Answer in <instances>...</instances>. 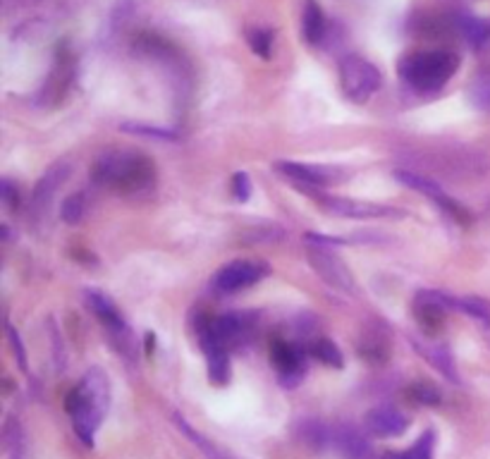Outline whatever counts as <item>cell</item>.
<instances>
[{"label": "cell", "mask_w": 490, "mask_h": 459, "mask_svg": "<svg viewBox=\"0 0 490 459\" xmlns=\"http://www.w3.org/2000/svg\"><path fill=\"white\" fill-rule=\"evenodd\" d=\"M333 443L347 454L349 459H371V445L357 428L345 426L338 428L333 433Z\"/></svg>", "instance_id": "obj_19"}, {"label": "cell", "mask_w": 490, "mask_h": 459, "mask_svg": "<svg viewBox=\"0 0 490 459\" xmlns=\"http://www.w3.org/2000/svg\"><path fill=\"white\" fill-rule=\"evenodd\" d=\"M457 29L472 48H478V51L490 48V19L474 17V15H459Z\"/></svg>", "instance_id": "obj_18"}, {"label": "cell", "mask_w": 490, "mask_h": 459, "mask_svg": "<svg viewBox=\"0 0 490 459\" xmlns=\"http://www.w3.org/2000/svg\"><path fill=\"white\" fill-rule=\"evenodd\" d=\"M0 196H3L5 206H10V208L19 206V192L13 187V183H10V180H3V183H0Z\"/></svg>", "instance_id": "obj_34"}, {"label": "cell", "mask_w": 490, "mask_h": 459, "mask_svg": "<svg viewBox=\"0 0 490 459\" xmlns=\"http://www.w3.org/2000/svg\"><path fill=\"white\" fill-rule=\"evenodd\" d=\"M392 175H395L397 183H402L404 187L414 189V192H419V194L428 196V199H431V202H433L435 206L443 208V211H445L447 215H453L454 221L462 223V225H469V223H472V215H469V211H466V208L462 206L459 202H454L453 196H447L438 183H433V180H428V177L422 175V172L395 171Z\"/></svg>", "instance_id": "obj_7"}, {"label": "cell", "mask_w": 490, "mask_h": 459, "mask_svg": "<svg viewBox=\"0 0 490 459\" xmlns=\"http://www.w3.org/2000/svg\"><path fill=\"white\" fill-rule=\"evenodd\" d=\"M268 271L271 268L258 261H246V258L230 261L214 276V289L218 295H235L239 289L256 285L261 277L268 276Z\"/></svg>", "instance_id": "obj_8"}, {"label": "cell", "mask_w": 490, "mask_h": 459, "mask_svg": "<svg viewBox=\"0 0 490 459\" xmlns=\"http://www.w3.org/2000/svg\"><path fill=\"white\" fill-rule=\"evenodd\" d=\"M412 400L423 404H440V392L435 391L433 385L426 383V381H419V383L412 385V391H409Z\"/></svg>", "instance_id": "obj_31"}, {"label": "cell", "mask_w": 490, "mask_h": 459, "mask_svg": "<svg viewBox=\"0 0 490 459\" xmlns=\"http://www.w3.org/2000/svg\"><path fill=\"white\" fill-rule=\"evenodd\" d=\"M84 297H87V304H89V308H91V314H94L96 318H99V321H101L103 326L115 335V347H118L120 352H125L127 357H130L127 347L132 345V335H130V330H127V323H125V318H122V314L118 311V307H115L106 295L94 292V289L84 292Z\"/></svg>", "instance_id": "obj_10"}, {"label": "cell", "mask_w": 490, "mask_h": 459, "mask_svg": "<svg viewBox=\"0 0 490 459\" xmlns=\"http://www.w3.org/2000/svg\"><path fill=\"white\" fill-rule=\"evenodd\" d=\"M7 450H10V459H25V438H22V428L17 423H7L5 428Z\"/></svg>", "instance_id": "obj_29"}, {"label": "cell", "mask_w": 490, "mask_h": 459, "mask_svg": "<svg viewBox=\"0 0 490 459\" xmlns=\"http://www.w3.org/2000/svg\"><path fill=\"white\" fill-rule=\"evenodd\" d=\"M84 211H87V202H84V194H72L68 196L60 206V215L63 221L69 225H77V223L84 218Z\"/></svg>", "instance_id": "obj_28"}, {"label": "cell", "mask_w": 490, "mask_h": 459, "mask_svg": "<svg viewBox=\"0 0 490 459\" xmlns=\"http://www.w3.org/2000/svg\"><path fill=\"white\" fill-rule=\"evenodd\" d=\"M433 445H435V435L433 431H426L422 438H416V443L404 453H388L381 459H431L433 457Z\"/></svg>", "instance_id": "obj_23"}, {"label": "cell", "mask_w": 490, "mask_h": 459, "mask_svg": "<svg viewBox=\"0 0 490 459\" xmlns=\"http://www.w3.org/2000/svg\"><path fill=\"white\" fill-rule=\"evenodd\" d=\"M383 326L369 328L364 338H361V342H359V354L369 359V361H373V364H381V361H385L390 357V335L388 328Z\"/></svg>", "instance_id": "obj_17"}, {"label": "cell", "mask_w": 490, "mask_h": 459, "mask_svg": "<svg viewBox=\"0 0 490 459\" xmlns=\"http://www.w3.org/2000/svg\"><path fill=\"white\" fill-rule=\"evenodd\" d=\"M69 163H56L53 168H48V171L44 172V177L38 180L36 187H34V196H32V203H34V214H44L46 208L51 206L53 202V194H56L57 189L63 187V183L69 177Z\"/></svg>", "instance_id": "obj_14"}, {"label": "cell", "mask_w": 490, "mask_h": 459, "mask_svg": "<svg viewBox=\"0 0 490 459\" xmlns=\"http://www.w3.org/2000/svg\"><path fill=\"white\" fill-rule=\"evenodd\" d=\"M307 258L323 283L330 285L338 292H345V295H357V283H354L352 271L347 268V264L338 254L330 252V246L318 245V242H308Z\"/></svg>", "instance_id": "obj_5"}, {"label": "cell", "mask_w": 490, "mask_h": 459, "mask_svg": "<svg viewBox=\"0 0 490 459\" xmlns=\"http://www.w3.org/2000/svg\"><path fill=\"white\" fill-rule=\"evenodd\" d=\"M302 34H304V41L311 46L321 44L323 41V34H326V17H323L321 7H318L316 0H304Z\"/></svg>", "instance_id": "obj_20"}, {"label": "cell", "mask_w": 490, "mask_h": 459, "mask_svg": "<svg viewBox=\"0 0 490 459\" xmlns=\"http://www.w3.org/2000/svg\"><path fill=\"white\" fill-rule=\"evenodd\" d=\"M276 171L280 175L295 180V183L304 184V187H328V184L339 183L345 172L339 168H326V165H304L295 163V161H280L276 163Z\"/></svg>", "instance_id": "obj_11"}, {"label": "cell", "mask_w": 490, "mask_h": 459, "mask_svg": "<svg viewBox=\"0 0 490 459\" xmlns=\"http://www.w3.org/2000/svg\"><path fill=\"white\" fill-rule=\"evenodd\" d=\"M459 69V56L453 51H422L404 56L397 72L416 91H440Z\"/></svg>", "instance_id": "obj_3"}, {"label": "cell", "mask_w": 490, "mask_h": 459, "mask_svg": "<svg viewBox=\"0 0 490 459\" xmlns=\"http://www.w3.org/2000/svg\"><path fill=\"white\" fill-rule=\"evenodd\" d=\"M108 402H110V383L106 371L99 366L89 369L82 381L65 397V409L72 419V426L87 447L94 445L96 431L106 419Z\"/></svg>", "instance_id": "obj_1"}, {"label": "cell", "mask_w": 490, "mask_h": 459, "mask_svg": "<svg viewBox=\"0 0 490 459\" xmlns=\"http://www.w3.org/2000/svg\"><path fill=\"white\" fill-rule=\"evenodd\" d=\"M172 422H175V426L180 428V431H182V433L187 435L189 441L194 443V445L199 447V450H202V453L206 454V457H211V459H225V454L220 453L218 447H215L214 443L208 441V438H203V435L199 433V431H196V428L189 426V423L184 422L182 416H180V414H172Z\"/></svg>", "instance_id": "obj_22"}, {"label": "cell", "mask_w": 490, "mask_h": 459, "mask_svg": "<svg viewBox=\"0 0 490 459\" xmlns=\"http://www.w3.org/2000/svg\"><path fill=\"white\" fill-rule=\"evenodd\" d=\"M91 180L99 187L132 194L153 187L156 165L137 151H108L91 168Z\"/></svg>", "instance_id": "obj_2"}, {"label": "cell", "mask_w": 490, "mask_h": 459, "mask_svg": "<svg viewBox=\"0 0 490 459\" xmlns=\"http://www.w3.org/2000/svg\"><path fill=\"white\" fill-rule=\"evenodd\" d=\"M333 433L335 431H330V428H326L323 423L318 422H302V433H299V438H302L304 443H308V445H328V443H333Z\"/></svg>", "instance_id": "obj_26"}, {"label": "cell", "mask_w": 490, "mask_h": 459, "mask_svg": "<svg viewBox=\"0 0 490 459\" xmlns=\"http://www.w3.org/2000/svg\"><path fill=\"white\" fill-rule=\"evenodd\" d=\"M271 357L277 373H280V378L285 381L283 385H297V381L302 378V349L297 345H289V342L277 340L271 349Z\"/></svg>", "instance_id": "obj_15"}, {"label": "cell", "mask_w": 490, "mask_h": 459, "mask_svg": "<svg viewBox=\"0 0 490 459\" xmlns=\"http://www.w3.org/2000/svg\"><path fill=\"white\" fill-rule=\"evenodd\" d=\"M364 423L378 438H395V435H402L409 428L407 416H404L402 412H397L395 407H388V404L373 407L371 412L366 414Z\"/></svg>", "instance_id": "obj_12"}, {"label": "cell", "mask_w": 490, "mask_h": 459, "mask_svg": "<svg viewBox=\"0 0 490 459\" xmlns=\"http://www.w3.org/2000/svg\"><path fill=\"white\" fill-rule=\"evenodd\" d=\"M450 308H454V297L445 295V292L423 289V292L416 295L414 316L428 335H435L443 330V326H445V316Z\"/></svg>", "instance_id": "obj_9"}, {"label": "cell", "mask_w": 490, "mask_h": 459, "mask_svg": "<svg viewBox=\"0 0 490 459\" xmlns=\"http://www.w3.org/2000/svg\"><path fill=\"white\" fill-rule=\"evenodd\" d=\"M316 202L321 203L326 214L338 215V218H354V221H369V218H404L402 208L383 206V203L371 202H357V199H347V196H316Z\"/></svg>", "instance_id": "obj_6"}, {"label": "cell", "mask_w": 490, "mask_h": 459, "mask_svg": "<svg viewBox=\"0 0 490 459\" xmlns=\"http://www.w3.org/2000/svg\"><path fill=\"white\" fill-rule=\"evenodd\" d=\"M246 37H249V46H252V51L256 53L258 57H266V60L271 57L273 37H276L273 29H249Z\"/></svg>", "instance_id": "obj_27"}, {"label": "cell", "mask_w": 490, "mask_h": 459, "mask_svg": "<svg viewBox=\"0 0 490 459\" xmlns=\"http://www.w3.org/2000/svg\"><path fill=\"white\" fill-rule=\"evenodd\" d=\"M469 103L481 113H490V68L478 72L469 84Z\"/></svg>", "instance_id": "obj_21"}, {"label": "cell", "mask_w": 490, "mask_h": 459, "mask_svg": "<svg viewBox=\"0 0 490 459\" xmlns=\"http://www.w3.org/2000/svg\"><path fill=\"white\" fill-rule=\"evenodd\" d=\"M7 338H10V345H13V352L15 357H17V364L22 371H26V352H25V345H22V338H19V333L15 330L13 326H7Z\"/></svg>", "instance_id": "obj_33"}, {"label": "cell", "mask_w": 490, "mask_h": 459, "mask_svg": "<svg viewBox=\"0 0 490 459\" xmlns=\"http://www.w3.org/2000/svg\"><path fill=\"white\" fill-rule=\"evenodd\" d=\"M412 347L416 352L422 354L426 359L428 364L433 366L435 371H440V376H445L450 383H459V373L457 366H454L453 352L450 347L443 345V342H428V340H419V338H412Z\"/></svg>", "instance_id": "obj_13"}, {"label": "cell", "mask_w": 490, "mask_h": 459, "mask_svg": "<svg viewBox=\"0 0 490 459\" xmlns=\"http://www.w3.org/2000/svg\"><path fill=\"white\" fill-rule=\"evenodd\" d=\"M125 132H134L141 134V137H153V139H165V141H172L177 139L175 132H168V130H161V127H149V125H139V122H125L122 125Z\"/></svg>", "instance_id": "obj_30"}, {"label": "cell", "mask_w": 490, "mask_h": 459, "mask_svg": "<svg viewBox=\"0 0 490 459\" xmlns=\"http://www.w3.org/2000/svg\"><path fill=\"white\" fill-rule=\"evenodd\" d=\"M308 354H311L314 359H318V361H323V364H330V366H335V369H342V354H339L338 345H335L333 340L311 342Z\"/></svg>", "instance_id": "obj_25"}, {"label": "cell", "mask_w": 490, "mask_h": 459, "mask_svg": "<svg viewBox=\"0 0 490 459\" xmlns=\"http://www.w3.org/2000/svg\"><path fill=\"white\" fill-rule=\"evenodd\" d=\"M339 82L349 101L366 103L381 89V72L361 56H345L339 60Z\"/></svg>", "instance_id": "obj_4"}, {"label": "cell", "mask_w": 490, "mask_h": 459, "mask_svg": "<svg viewBox=\"0 0 490 459\" xmlns=\"http://www.w3.org/2000/svg\"><path fill=\"white\" fill-rule=\"evenodd\" d=\"M233 192H235V196H237V202H246V199L252 196V180H249L246 172H242V171L235 172Z\"/></svg>", "instance_id": "obj_32"}, {"label": "cell", "mask_w": 490, "mask_h": 459, "mask_svg": "<svg viewBox=\"0 0 490 459\" xmlns=\"http://www.w3.org/2000/svg\"><path fill=\"white\" fill-rule=\"evenodd\" d=\"M454 308L462 311V314L472 316L476 321H481L484 326H490V302L484 297H462V299H454Z\"/></svg>", "instance_id": "obj_24"}, {"label": "cell", "mask_w": 490, "mask_h": 459, "mask_svg": "<svg viewBox=\"0 0 490 459\" xmlns=\"http://www.w3.org/2000/svg\"><path fill=\"white\" fill-rule=\"evenodd\" d=\"M211 326H214V333L218 335V340L223 345H239L249 335L252 318L246 314H223L214 318Z\"/></svg>", "instance_id": "obj_16"}]
</instances>
